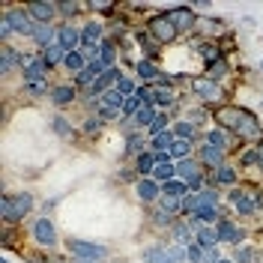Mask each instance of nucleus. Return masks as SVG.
Masks as SVG:
<instances>
[{"label":"nucleus","mask_w":263,"mask_h":263,"mask_svg":"<svg viewBox=\"0 0 263 263\" xmlns=\"http://www.w3.org/2000/svg\"><path fill=\"white\" fill-rule=\"evenodd\" d=\"M200 257H203V248L197 246V242L185 246V260H189V263H200Z\"/></svg>","instance_id":"50"},{"label":"nucleus","mask_w":263,"mask_h":263,"mask_svg":"<svg viewBox=\"0 0 263 263\" xmlns=\"http://www.w3.org/2000/svg\"><path fill=\"white\" fill-rule=\"evenodd\" d=\"M147 30H149V36H153L159 45H171V42H177V39H180V33H177V27L171 24L167 12H156V15H149Z\"/></svg>","instance_id":"5"},{"label":"nucleus","mask_w":263,"mask_h":263,"mask_svg":"<svg viewBox=\"0 0 263 263\" xmlns=\"http://www.w3.org/2000/svg\"><path fill=\"white\" fill-rule=\"evenodd\" d=\"M135 75H138V81L147 84V81H162V69L153 63V60H147V57H141V60H135Z\"/></svg>","instance_id":"21"},{"label":"nucleus","mask_w":263,"mask_h":263,"mask_svg":"<svg viewBox=\"0 0 263 263\" xmlns=\"http://www.w3.org/2000/svg\"><path fill=\"white\" fill-rule=\"evenodd\" d=\"M171 239H174V246H192L195 242V230L189 228V221H174L171 224Z\"/></svg>","instance_id":"25"},{"label":"nucleus","mask_w":263,"mask_h":263,"mask_svg":"<svg viewBox=\"0 0 263 263\" xmlns=\"http://www.w3.org/2000/svg\"><path fill=\"white\" fill-rule=\"evenodd\" d=\"M123 105H126V96L120 93V90H105L102 96H99V108H108V111H120L123 114Z\"/></svg>","instance_id":"27"},{"label":"nucleus","mask_w":263,"mask_h":263,"mask_svg":"<svg viewBox=\"0 0 263 263\" xmlns=\"http://www.w3.org/2000/svg\"><path fill=\"white\" fill-rule=\"evenodd\" d=\"M257 167H260V171H263V159H260V164H257Z\"/></svg>","instance_id":"54"},{"label":"nucleus","mask_w":263,"mask_h":263,"mask_svg":"<svg viewBox=\"0 0 263 263\" xmlns=\"http://www.w3.org/2000/svg\"><path fill=\"white\" fill-rule=\"evenodd\" d=\"M102 63L108 66V69L117 66V42L114 39H105V42H102Z\"/></svg>","instance_id":"41"},{"label":"nucleus","mask_w":263,"mask_h":263,"mask_svg":"<svg viewBox=\"0 0 263 263\" xmlns=\"http://www.w3.org/2000/svg\"><path fill=\"white\" fill-rule=\"evenodd\" d=\"M221 260V251H218V246L215 248H203V257H200V263H218Z\"/></svg>","instance_id":"52"},{"label":"nucleus","mask_w":263,"mask_h":263,"mask_svg":"<svg viewBox=\"0 0 263 263\" xmlns=\"http://www.w3.org/2000/svg\"><path fill=\"white\" fill-rule=\"evenodd\" d=\"M239 162L246 164V167H254V164H260V153H257V147L242 149V159H239Z\"/></svg>","instance_id":"49"},{"label":"nucleus","mask_w":263,"mask_h":263,"mask_svg":"<svg viewBox=\"0 0 263 263\" xmlns=\"http://www.w3.org/2000/svg\"><path fill=\"white\" fill-rule=\"evenodd\" d=\"M66 251L78 263H102L105 254H108V248L102 246V242H90V239H78V236L66 239Z\"/></svg>","instance_id":"3"},{"label":"nucleus","mask_w":263,"mask_h":263,"mask_svg":"<svg viewBox=\"0 0 263 263\" xmlns=\"http://www.w3.org/2000/svg\"><path fill=\"white\" fill-rule=\"evenodd\" d=\"M24 9L30 12L33 24H54V18L60 15L57 3H51V0H33V3H24Z\"/></svg>","instance_id":"12"},{"label":"nucleus","mask_w":263,"mask_h":263,"mask_svg":"<svg viewBox=\"0 0 263 263\" xmlns=\"http://www.w3.org/2000/svg\"><path fill=\"white\" fill-rule=\"evenodd\" d=\"M228 203L236 210V215H242V218L257 215V200H254V195H248L246 189H239V185L228 192Z\"/></svg>","instance_id":"9"},{"label":"nucleus","mask_w":263,"mask_h":263,"mask_svg":"<svg viewBox=\"0 0 263 263\" xmlns=\"http://www.w3.org/2000/svg\"><path fill=\"white\" fill-rule=\"evenodd\" d=\"M48 72H51V66L45 63V57H42V54H33V57H27V63L21 69V81L24 84L48 81Z\"/></svg>","instance_id":"10"},{"label":"nucleus","mask_w":263,"mask_h":263,"mask_svg":"<svg viewBox=\"0 0 263 263\" xmlns=\"http://www.w3.org/2000/svg\"><path fill=\"white\" fill-rule=\"evenodd\" d=\"M33 239H36L39 248H54L57 246V228H54V221H51L48 215H42V218L33 221Z\"/></svg>","instance_id":"11"},{"label":"nucleus","mask_w":263,"mask_h":263,"mask_svg":"<svg viewBox=\"0 0 263 263\" xmlns=\"http://www.w3.org/2000/svg\"><path fill=\"white\" fill-rule=\"evenodd\" d=\"M3 18L9 21V27L15 30V36H30V39H33L36 24H33L30 12H27L24 6H6V9H3Z\"/></svg>","instance_id":"6"},{"label":"nucleus","mask_w":263,"mask_h":263,"mask_svg":"<svg viewBox=\"0 0 263 263\" xmlns=\"http://www.w3.org/2000/svg\"><path fill=\"white\" fill-rule=\"evenodd\" d=\"M195 141H174V147H171V162H185V159H195Z\"/></svg>","instance_id":"28"},{"label":"nucleus","mask_w":263,"mask_h":263,"mask_svg":"<svg viewBox=\"0 0 263 263\" xmlns=\"http://www.w3.org/2000/svg\"><path fill=\"white\" fill-rule=\"evenodd\" d=\"M171 132L180 138V141H197V129L192 120H177L174 126H171Z\"/></svg>","instance_id":"33"},{"label":"nucleus","mask_w":263,"mask_h":263,"mask_svg":"<svg viewBox=\"0 0 263 263\" xmlns=\"http://www.w3.org/2000/svg\"><path fill=\"white\" fill-rule=\"evenodd\" d=\"M138 87H141V81H135V78H129V75H126L123 81L117 84V90H120V93H123L126 99H132V96H135V93H138Z\"/></svg>","instance_id":"46"},{"label":"nucleus","mask_w":263,"mask_h":263,"mask_svg":"<svg viewBox=\"0 0 263 263\" xmlns=\"http://www.w3.org/2000/svg\"><path fill=\"white\" fill-rule=\"evenodd\" d=\"M84 132H87L90 138H96L99 132H102V120H99V117H93V120H87V123H84Z\"/></svg>","instance_id":"51"},{"label":"nucleus","mask_w":263,"mask_h":263,"mask_svg":"<svg viewBox=\"0 0 263 263\" xmlns=\"http://www.w3.org/2000/svg\"><path fill=\"white\" fill-rule=\"evenodd\" d=\"M48 84L51 81H33V84H24V90H27L30 96H45V93L51 96V90H54V87H48Z\"/></svg>","instance_id":"47"},{"label":"nucleus","mask_w":263,"mask_h":263,"mask_svg":"<svg viewBox=\"0 0 263 263\" xmlns=\"http://www.w3.org/2000/svg\"><path fill=\"white\" fill-rule=\"evenodd\" d=\"M192 93H195L200 102H206V105H218L221 99H224V90H221V84L213 81V78H206V75H200L192 81Z\"/></svg>","instance_id":"8"},{"label":"nucleus","mask_w":263,"mask_h":263,"mask_svg":"<svg viewBox=\"0 0 263 263\" xmlns=\"http://www.w3.org/2000/svg\"><path fill=\"white\" fill-rule=\"evenodd\" d=\"M51 129L57 132L60 138H66V135H72V126H69V120H66V117H54V120H51Z\"/></svg>","instance_id":"48"},{"label":"nucleus","mask_w":263,"mask_h":263,"mask_svg":"<svg viewBox=\"0 0 263 263\" xmlns=\"http://www.w3.org/2000/svg\"><path fill=\"white\" fill-rule=\"evenodd\" d=\"M24 63H27V57H21V51H15L12 45H3L0 48V72H3V78L12 69H24Z\"/></svg>","instance_id":"20"},{"label":"nucleus","mask_w":263,"mask_h":263,"mask_svg":"<svg viewBox=\"0 0 263 263\" xmlns=\"http://www.w3.org/2000/svg\"><path fill=\"white\" fill-rule=\"evenodd\" d=\"M75 99H78V87H75V84H57V87L51 90V102H54L57 108H69Z\"/></svg>","instance_id":"22"},{"label":"nucleus","mask_w":263,"mask_h":263,"mask_svg":"<svg viewBox=\"0 0 263 263\" xmlns=\"http://www.w3.org/2000/svg\"><path fill=\"white\" fill-rule=\"evenodd\" d=\"M195 159L203 164V167H210V171L215 174V171L224 164V149H218V147H213V144H203V141H200V147H197Z\"/></svg>","instance_id":"14"},{"label":"nucleus","mask_w":263,"mask_h":263,"mask_svg":"<svg viewBox=\"0 0 263 263\" xmlns=\"http://www.w3.org/2000/svg\"><path fill=\"white\" fill-rule=\"evenodd\" d=\"M153 180L156 182H171V180H177V162H162V164H156V171H153Z\"/></svg>","instance_id":"34"},{"label":"nucleus","mask_w":263,"mask_h":263,"mask_svg":"<svg viewBox=\"0 0 263 263\" xmlns=\"http://www.w3.org/2000/svg\"><path fill=\"white\" fill-rule=\"evenodd\" d=\"M144 263H185V246H149L141 251Z\"/></svg>","instance_id":"4"},{"label":"nucleus","mask_w":263,"mask_h":263,"mask_svg":"<svg viewBox=\"0 0 263 263\" xmlns=\"http://www.w3.org/2000/svg\"><path fill=\"white\" fill-rule=\"evenodd\" d=\"M215 233H218V242H230V246H242V239H246V230L230 218H221L215 224Z\"/></svg>","instance_id":"16"},{"label":"nucleus","mask_w":263,"mask_h":263,"mask_svg":"<svg viewBox=\"0 0 263 263\" xmlns=\"http://www.w3.org/2000/svg\"><path fill=\"white\" fill-rule=\"evenodd\" d=\"M189 218H197V221H200V224H218V221H221V210H218V206H200V210H197L195 215H189Z\"/></svg>","instance_id":"35"},{"label":"nucleus","mask_w":263,"mask_h":263,"mask_svg":"<svg viewBox=\"0 0 263 263\" xmlns=\"http://www.w3.org/2000/svg\"><path fill=\"white\" fill-rule=\"evenodd\" d=\"M203 144H213V147H218V149H224L228 153V147H230V141H228V135H224V129H210V132H203V138H200Z\"/></svg>","instance_id":"37"},{"label":"nucleus","mask_w":263,"mask_h":263,"mask_svg":"<svg viewBox=\"0 0 263 263\" xmlns=\"http://www.w3.org/2000/svg\"><path fill=\"white\" fill-rule=\"evenodd\" d=\"M174 141H177L174 132H164V135H159V138H149V153H171Z\"/></svg>","instance_id":"36"},{"label":"nucleus","mask_w":263,"mask_h":263,"mask_svg":"<svg viewBox=\"0 0 263 263\" xmlns=\"http://www.w3.org/2000/svg\"><path fill=\"white\" fill-rule=\"evenodd\" d=\"M195 242L200 248H215L218 246V233H215L213 224H200V228L195 230Z\"/></svg>","instance_id":"30"},{"label":"nucleus","mask_w":263,"mask_h":263,"mask_svg":"<svg viewBox=\"0 0 263 263\" xmlns=\"http://www.w3.org/2000/svg\"><path fill=\"white\" fill-rule=\"evenodd\" d=\"M213 120L218 123V129L230 132L233 138L242 141H263V126L260 120L251 114L242 105H218L213 111Z\"/></svg>","instance_id":"1"},{"label":"nucleus","mask_w":263,"mask_h":263,"mask_svg":"<svg viewBox=\"0 0 263 263\" xmlns=\"http://www.w3.org/2000/svg\"><path fill=\"white\" fill-rule=\"evenodd\" d=\"M81 9H84V3H78V0H60V3H57V12H60L66 21H69V18H75Z\"/></svg>","instance_id":"42"},{"label":"nucleus","mask_w":263,"mask_h":263,"mask_svg":"<svg viewBox=\"0 0 263 263\" xmlns=\"http://www.w3.org/2000/svg\"><path fill=\"white\" fill-rule=\"evenodd\" d=\"M197 54L203 57V63H206V69H213V66H218L224 57H221V48L215 45V42H197Z\"/></svg>","instance_id":"26"},{"label":"nucleus","mask_w":263,"mask_h":263,"mask_svg":"<svg viewBox=\"0 0 263 263\" xmlns=\"http://www.w3.org/2000/svg\"><path fill=\"white\" fill-rule=\"evenodd\" d=\"M197 203H200V206H218V192L206 185L203 192H197Z\"/></svg>","instance_id":"45"},{"label":"nucleus","mask_w":263,"mask_h":263,"mask_svg":"<svg viewBox=\"0 0 263 263\" xmlns=\"http://www.w3.org/2000/svg\"><path fill=\"white\" fill-rule=\"evenodd\" d=\"M33 210V195L30 192H18V195H3L0 197V215L6 224H21Z\"/></svg>","instance_id":"2"},{"label":"nucleus","mask_w":263,"mask_h":263,"mask_svg":"<svg viewBox=\"0 0 263 263\" xmlns=\"http://www.w3.org/2000/svg\"><path fill=\"white\" fill-rule=\"evenodd\" d=\"M167 18H171V24L177 27L180 36L195 33L197 30V21H200V15L195 12V6H174V9H167Z\"/></svg>","instance_id":"7"},{"label":"nucleus","mask_w":263,"mask_h":263,"mask_svg":"<svg viewBox=\"0 0 263 263\" xmlns=\"http://www.w3.org/2000/svg\"><path fill=\"white\" fill-rule=\"evenodd\" d=\"M164 132H171V114H167V111H162V114L156 117V123L147 129V138H159Z\"/></svg>","instance_id":"39"},{"label":"nucleus","mask_w":263,"mask_h":263,"mask_svg":"<svg viewBox=\"0 0 263 263\" xmlns=\"http://www.w3.org/2000/svg\"><path fill=\"white\" fill-rule=\"evenodd\" d=\"M218 263H233V260H230V257H221V260H218Z\"/></svg>","instance_id":"53"},{"label":"nucleus","mask_w":263,"mask_h":263,"mask_svg":"<svg viewBox=\"0 0 263 263\" xmlns=\"http://www.w3.org/2000/svg\"><path fill=\"white\" fill-rule=\"evenodd\" d=\"M153 171H156V153L144 149V153L135 159V174H138V177H153Z\"/></svg>","instance_id":"31"},{"label":"nucleus","mask_w":263,"mask_h":263,"mask_svg":"<svg viewBox=\"0 0 263 263\" xmlns=\"http://www.w3.org/2000/svg\"><path fill=\"white\" fill-rule=\"evenodd\" d=\"M57 36H60V27L57 24H36V30H33V45L42 51H48L51 45H57Z\"/></svg>","instance_id":"17"},{"label":"nucleus","mask_w":263,"mask_h":263,"mask_svg":"<svg viewBox=\"0 0 263 263\" xmlns=\"http://www.w3.org/2000/svg\"><path fill=\"white\" fill-rule=\"evenodd\" d=\"M153 105H156L159 111H171V108L177 105V93H174V87H171L167 78H162V81L153 87Z\"/></svg>","instance_id":"15"},{"label":"nucleus","mask_w":263,"mask_h":263,"mask_svg":"<svg viewBox=\"0 0 263 263\" xmlns=\"http://www.w3.org/2000/svg\"><path fill=\"white\" fill-rule=\"evenodd\" d=\"M260 260V251L251 246H236V254H233V263H257Z\"/></svg>","instance_id":"40"},{"label":"nucleus","mask_w":263,"mask_h":263,"mask_svg":"<svg viewBox=\"0 0 263 263\" xmlns=\"http://www.w3.org/2000/svg\"><path fill=\"white\" fill-rule=\"evenodd\" d=\"M159 114H162V111H159V108L149 102V105H141V111H138V117H135L132 123L138 126V132H141V129H149V126L156 123V117H159Z\"/></svg>","instance_id":"29"},{"label":"nucleus","mask_w":263,"mask_h":263,"mask_svg":"<svg viewBox=\"0 0 263 263\" xmlns=\"http://www.w3.org/2000/svg\"><path fill=\"white\" fill-rule=\"evenodd\" d=\"M135 195H138L141 203H159L162 200V182H156L153 177H138Z\"/></svg>","instance_id":"13"},{"label":"nucleus","mask_w":263,"mask_h":263,"mask_svg":"<svg viewBox=\"0 0 263 263\" xmlns=\"http://www.w3.org/2000/svg\"><path fill=\"white\" fill-rule=\"evenodd\" d=\"M84 9H90V12H102V15H114L117 3L114 0H90V3H84Z\"/></svg>","instance_id":"43"},{"label":"nucleus","mask_w":263,"mask_h":263,"mask_svg":"<svg viewBox=\"0 0 263 263\" xmlns=\"http://www.w3.org/2000/svg\"><path fill=\"white\" fill-rule=\"evenodd\" d=\"M108 36H105V27L99 24V21H87L81 27V51H90L96 48V45H102Z\"/></svg>","instance_id":"18"},{"label":"nucleus","mask_w":263,"mask_h":263,"mask_svg":"<svg viewBox=\"0 0 263 263\" xmlns=\"http://www.w3.org/2000/svg\"><path fill=\"white\" fill-rule=\"evenodd\" d=\"M87 63H90V60H87V54H84L81 48H78V51H66L63 69L69 72V75H72V78H78L84 69H87Z\"/></svg>","instance_id":"23"},{"label":"nucleus","mask_w":263,"mask_h":263,"mask_svg":"<svg viewBox=\"0 0 263 263\" xmlns=\"http://www.w3.org/2000/svg\"><path fill=\"white\" fill-rule=\"evenodd\" d=\"M162 195H164V197H177V200H182V197L192 195V192H189V185H185L182 180H171V182H164V185H162Z\"/></svg>","instance_id":"38"},{"label":"nucleus","mask_w":263,"mask_h":263,"mask_svg":"<svg viewBox=\"0 0 263 263\" xmlns=\"http://www.w3.org/2000/svg\"><path fill=\"white\" fill-rule=\"evenodd\" d=\"M144 149H147V141H144V135H141L138 129L126 132V156H135V159H138Z\"/></svg>","instance_id":"32"},{"label":"nucleus","mask_w":263,"mask_h":263,"mask_svg":"<svg viewBox=\"0 0 263 263\" xmlns=\"http://www.w3.org/2000/svg\"><path fill=\"white\" fill-rule=\"evenodd\" d=\"M57 45L63 51H78L81 48V27H75L72 21L60 24V36H57Z\"/></svg>","instance_id":"19"},{"label":"nucleus","mask_w":263,"mask_h":263,"mask_svg":"<svg viewBox=\"0 0 263 263\" xmlns=\"http://www.w3.org/2000/svg\"><path fill=\"white\" fill-rule=\"evenodd\" d=\"M42 57H45V63L54 69V66H63V60H66V51L60 48V45H51L48 51H42Z\"/></svg>","instance_id":"44"},{"label":"nucleus","mask_w":263,"mask_h":263,"mask_svg":"<svg viewBox=\"0 0 263 263\" xmlns=\"http://www.w3.org/2000/svg\"><path fill=\"white\" fill-rule=\"evenodd\" d=\"M213 182H218V185H224V189H236V182H239V171L233 167V164H221L218 171L213 174Z\"/></svg>","instance_id":"24"},{"label":"nucleus","mask_w":263,"mask_h":263,"mask_svg":"<svg viewBox=\"0 0 263 263\" xmlns=\"http://www.w3.org/2000/svg\"><path fill=\"white\" fill-rule=\"evenodd\" d=\"M260 75H263V60H260Z\"/></svg>","instance_id":"55"}]
</instances>
